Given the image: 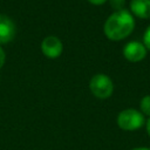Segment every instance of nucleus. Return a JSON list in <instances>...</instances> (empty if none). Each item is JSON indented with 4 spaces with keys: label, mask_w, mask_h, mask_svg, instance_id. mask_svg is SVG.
Here are the masks:
<instances>
[{
    "label": "nucleus",
    "mask_w": 150,
    "mask_h": 150,
    "mask_svg": "<svg viewBox=\"0 0 150 150\" xmlns=\"http://www.w3.org/2000/svg\"><path fill=\"white\" fill-rule=\"evenodd\" d=\"M117 125L125 131L138 130L144 125V115L132 108L124 109L117 116Z\"/></svg>",
    "instance_id": "nucleus-2"
},
{
    "label": "nucleus",
    "mask_w": 150,
    "mask_h": 150,
    "mask_svg": "<svg viewBox=\"0 0 150 150\" xmlns=\"http://www.w3.org/2000/svg\"><path fill=\"white\" fill-rule=\"evenodd\" d=\"M90 4H94V5H102L104 4L107 0H88Z\"/></svg>",
    "instance_id": "nucleus-12"
},
{
    "label": "nucleus",
    "mask_w": 150,
    "mask_h": 150,
    "mask_svg": "<svg viewBox=\"0 0 150 150\" xmlns=\"http://www.w3.org/2000/svg\"><path fill=\"white\" fill-rule=\"evenodd\" d=\"M123 55L130 62H138L146 56V48L138 41H130L124 46Z\"/></svg>",
    "instance_id": "nucleus-5"
},
{
    "label": "nucleus",
    "mask_w": 150,
    "mask_h": 150,
    "mask_svg": "<svg viewBox=\"0 0 150 150\" xmlns=\"http://www.w3.org/2000/svg\"><path fill=\"white\" fill-rule=\"evenodd\" d=\"M5 57H6V55H5V52H4V49L0 47V68L4 66V63H5Z\"/></svg>",
    "instance_id": "nucleus-11"
},
{
    "label": "nucleus",
    "mask_w": 150,
    "mask_h": 150,
    "mask_svg": "<svg viewBox=\"0 0 150 150\" xmlns=\"http://www.w3.org/2000/svg\"><path fill=\"white\" fill-rule=\"evenodd\" d=\"M90 91L97 98H108L114 91V83L111 79L105 74H96L89 82Z\"/></svg>",
    "instance_id": "nucleus-3"
},
{
    "label": "nucleus",
    "mask_w": 150,
    "mask_h": 150,
    "mask_svg": "<svg viewBox=\"0 0 150 150\" xmlns=\"http://www.w3.org/2000/svg\"><path fill=\"white\" fill-rule=\"evenodd\" d=\"M130 11L141 19L150 18V0H131Z\"/></svg>",
    "instance_id": "nucleus-7"
},
{
    "label": "nucleus",
    "mask_w": 150,
    "mask_h": 150,
    "mask_svg": "<svg viewBox=\"0 0 150 150\" xmlns=\"http://www.w3.org/2000/svg\"><path fill=\"white\" fill-rule=\"evenodd\" d=\"M131 150H150L149 148H143V146H138V148H134Z\"/></svg>",
    "instance_id": "nucleus-14"
},
{
    "label": "nucleus",
    "mask_w": 150,
    "mask_h": 150,
    "mask_svg": "<svg viewBox=\"0 0 150 150\" xmlns=\"http://www.w3.org/2000/svg\"><path fill=\"white\" fill-rule=\"evenodd\" d=\"M143 41H144V46H145V48L150 50V26H149V27L146 28V30L144 32Z\"/></svg>",
    "instance_id": "nucleus-10"
},
{
    "label": "nucleus",
    "mask_w": 150,
    "mask_h": 150,
    "mask_svg": "<svg viewBox=\"0 0 150 150\" xmlns=\"http://www.w3.org/2000/svg\"><path fill=\"white\" fill-rule=\"evenodd\" d=\"M139 108H141V112L143 115H146L150 117V95H146L141 100Z\"/></svg>",
    "instance_id": "nucleus-8"
},
{
    "label": "nucleus",
    "mask_w": 150,
    "mask_h": 150,
    "mask_svg": "<svg viewBox=\"0 0 150 150\" xmlns=\"http://www.w3.org/2000/svg\"><path fill=\"white\" fill-rule=\"evenodd\" d=\"M135 21L131 13L127 9L114 12L104 22V34L112 41L122 40L131 34L134 30Z\"/></svg>",
    "instance_id": "nucleus-1"
},
{
    "label": "nucleus",
    "mask_w": 150,
    "mask_h": 150,
    "mask_svg": "<svg viewBox=\"0 0 150 150\" xmlns=\"http://www.w3.org/2000/svg\"><path fill=\"white\" fill-rule=\"evenodd\" d=\"M145 128H146V132H148V135L150 136V117L148 118V121H146V123H145Z\"/></svg>",
    "instance_id": "nucleus-13"
},
{
    "label": "nucleus",
    "mask_w": 150,
    "mask_h": 150,
    "mask_svg": "<svg viewBox=\"0 0 150 150\" xmlns=\"http://www.w3.org/2000/svg\"><path fill=\"white\" fill-rule=\"evenodd\" d=\"M109 4H110V6L115 9V12H117V11L124 9L125 0H109Z\"/></svg>",
    "instance_id": "nucleus-9"
},
{
    "label": "nucleus",
    "mask_w": 150,
    "mask_h": 150,
    "mask_svg": "<svg viewBox=\"0 0 150 150\" xmlns=\"http://www.w3.org/2000/svg\"><path fill=\"white\" fill-rule=\"evenodd\" d=\"M41 50L42 53L49 59H56L61 55L63 50V45L61 40L55 35L46 36L41 42Z\"/></svg>",
    "instance_id": "nucleus-4"
},
{
    "label": "nucleus",
    "mask_w": 150,
    "mask_h": 150,
    "mask_svg": "<svg viewBox=\"0 0 150 150\" xmlns=\"http://www.w3.org/2000/svg\"><path fill=\"white\" fill-rule=\"evenodd\" d=\"M14 36L15 25L13 20L5 14H0V45L12 41Z\"/></svg>",
    "instance_id": "nucleus-6"
}]
</instances>
